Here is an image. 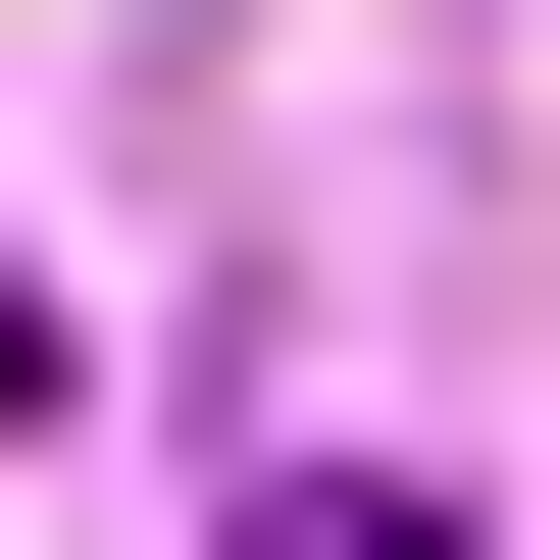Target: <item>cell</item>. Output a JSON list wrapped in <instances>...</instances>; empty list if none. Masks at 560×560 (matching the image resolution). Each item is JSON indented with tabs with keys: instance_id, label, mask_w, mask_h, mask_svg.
Here are the masks:
<instances>
[{
	"instance_id": "6da1fadb",
	"label": "cell",
	"mask_w": 560,
	"mask_h": 560,
	"mask_svg": "<svg viewBox=\"0 0 560 560\" xmlns=\"http://www.w3.org/2000/svg\"><path fill=\"white\" fill-rule=\"evenodd\" d=\"M205 560H458V458H255V510H205Z\"/></svg>"
},
{
	"instance_id": "7a4b0ae2",
	"label": "cell",
	"mask_w": 560,
	"mask_h": 560,
	"mask_svg": "<svg viewBox=\"0 0 560 560\" xmlns=\"http://www.w3.org/2000/svg\"><path fill=\"white\" fill-rule=\"evenodd\" d=\"M0 408H51V306H0Z\"/></svg>"
}]
</instances>
